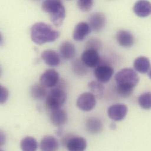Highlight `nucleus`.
I'll return each instance as SVG.
<instances>
[{
	"label": "nucleus",
	"instance_id": "obj_25",
	"mask_svg": "<svg viewBox=\"0 0 151 151\" xmlns=\"http://www.w3.org/2000/svg\"><path fill=\"white\" fill-rule=\"evenodd\" d=\"M73 68H74V71L76 73V74L79 76L85 75L88 72V69L86 68V66L83 64L82 60L75 61L73 64Z\"/></svg>",
	"mask_w": 151,
	"mask_h": 151
},
{
	"label": "nucleus",
	"instance_id": "obj_5",
	"mask_svg": "<svg viewBox=\"0 0 151 151\" xmlns=\"http://www.w3.org/2000/svg\"><path fill=\"white\" fill-rule=\"evenodd\" d=\"M96 102L95 96L91 92H84L78 97L76 105L79 109L88 112L95 108Z\"/></svg>",
	"mask_w": 151,
	"mask_h": 151
},
{
	"label": "nucleus",
	"instance_id": "obj_11",
	"mask_svg": "<svg viewBox=\"0 0 151 151\" xmlns=\"http://www.w3.org/2000/svg\"><path fill=\"white\" fill-rule=\"evenodd\" d=\"M68 151H85L87 142L85 138L81 137H73L65 142Z\"/></svg>",
	"mask_w": 151,
	"mask_h": 151
},
{
	"label": "nucleus",
	"instance_id": "obj_10",
	"mask_svg": "<svg viewBox=\"0 0 151 151\" xmlns=\"http://www.w3.org/2000/svg\"><path fill=\"white\" fill-rule=\"evenodd\" d=\"M114 70L107 65H98L94 71V74L98 81L106 83L109 81L114 74Z\"/></svg>",
	"mask_w": 151,
	"mask_h": 151
},
{
	"label": "nucleus",
	"instance_id": "obj_7",
	"mask_svg": "<svg viewBox=\"0 0 151 151\" xmlns=\"http://www.w3.org/2000/svg\"><path fill=\"white\" fill-rule=\"evenodd\" d=\"M81 60L86 67L94 68L98 66L100 62V57L96 50L87 48L82 53Z\"/></svg>",
	"mask_w": 151,
	"mask_h": 151
},
{
	"label": "nucleus",
	"instance_id": "obj_16",
	"mask_svg": "<svg viewBox=\"0 0 151 151\" xmlns=\"http://www.w3.org/2000/svg\"><path fill=\"white\" fill-rule=\"evenodd\" d=\"M41 58L46 64L51 67H57L60 63V58L58 53L52 50H47L41 54Z\"/></svg>",
	"mask_w": 151,
	"mask_h": 151
},
{
	"label": "nucleus",
	"instance_id": "obj_30",
	"mask_svg": "<svg viewBox=\"0 0 151 151\" xmlns=\"http://www.w3.org/2000/svg\"><path fill=\"white\" fill-rule=\"evenodd\" d=\"M148 76H149V77L150 78V79H151V69L150 70V71L148 73Z\"/></svg>",
	"mask_w": 151,
	"mask_h": 151
},
{
	"label": "nucleus",
	"instance_id": "obj_8",
	"mask_svg": "<svg viewBox=\"0 0 151 151\" xmlns=\"http://www.w3.org/2000/svg\"><path fill=\"white\" fill-rule=\"evenodd\" d=\"M60 79L58 73L54 70H48L44 73L40 77V83L45 88L55 86Z\"/></svg>",
	"mask_w": 151,
	"mask_h": 151
},
{
	"label": "nucleus",
	"instance_id": "obj_20",
	"mask_svg": "<svg viewBox=\"0 0 151 151\" xmlns=\"http://www.w3.org/2000/svg\"><path fill=\"white\" fill-rule=\"evenodd\" d=\"M86 128L91 134L100 133L103 129L101 121L96 118H89L86 122Z\"/></svg>",
	"mask_w": 151,
	"mask_h": 151
},
{
	"label": "nucleus",
	"instance_id": "obj_27",
	"mask_svg": "<svg viewBox=\"0 0 151 151\" xmlns=\"http://www.w3.org/2000/svg\"><path fill=\"white\" fill-rule=\"evenodd\" d=\"M93 1L92 0H79L77 2V5L79 9L83 12L89 11L92 7Z\"/></svg>",
	"mask_w": 151,
	"mask_h": 151
},
{
	"label": "nucleus",
	"instance_id": "obj_14",
	"mask_svg": "<svg viewBox=\"0 0 151 151\" xmlns=\"http://www.w3.org/2000/svg\"><path fill=\"white\" fill-rule=\"evenodd\" d=\"M50 118L51 123L54 125L58 127L65 125L68 120V116L66 112L61 109L51 111Z\"/></svg>",
	"mask_w": 151,
	"mask_h": 151
},
{
	"label": "nucleus",
	"instance_id": "obj_17",
	"mask_svg": "<svg viewBox=\"0 0 151 151\" xmlns=\"http://www.w3.org/2000/svg\"><path fill=\"white\" fill-rule=\"evenodd\" d=\"M58 148V141L54 137L45 136L41 141L40 148L41 151H57Z\"/></svg>",
	"mask_w": 151,
	"mask_h": 151
},
{
	"label": "nucleus",
	"instance_id": "obj_9",
	"mask_svg": "<svg viewBox=\"0 0 151 151\" xmlns=\"http://www.w3.org/2000/svg\"><path fill=\"white\" fill-rule=\"evenodd\" d=\"M89 25L92 29L96 32L101 31L106 24V18L102 12H94L89 17Z\"/></svg>",
	"mask_w": 151,
	"mask_h": 151
},
{
	"label": "nucleus",
	"instance_id": "obj_22",
	"mask_svg": "<svg viewBox=\"0 0 151 151\" xmlns=\"http://www.w3.org/2000/svg\"><path fill=\"white\" fill-rule=\"evenodd\" d=\"M30 93L31 96L37 100L44 99L47 95L45 88L41 84H35L32 85L30 89Z\"/></svg>",
	"mask_w": 151,
	"mask_h": 151
},
{
	"label": "nucleus",
	"instance_id": "obj_28",
	"mask_svg": "<svg viewBox=\"0 0 151 151\" xmlns=\"http://www.w3.org/2000/svg\"><path fill=\"white\" fill-rule=\"evenodd\" d=\"M9 96L8 90L4 86H0V102L1 104H4L8 99Z\"/></svg>",
	"mask_w": 151,
	"mask_h": 151
},
{
	"label": "nucleus",
	"instance_id": "obj_4",
	"mask_svg": "<svg viewBox=\"0 0 151 151\" xmlns=\"http://www.w3.org/2000/svg\"><path fill=\"white\" fill-rule=\"evenodd\" d=\"M67 98V93L62 88H53L47 96V108L51 111L59 109L65 104Z\"/></svg>",
	"mask_w": 151,
	"mask_h": 151
},
{
	"label": "nucleus",
	"instance_id": "obj_19",
	"mask_svg": "<svg viewBox=\"0 0 151 151\" xmlns=\"http://www.w3.org/2000/svg\"><path fill=\"white\" fill-rule=\"evenodd\" d=\"M134 67L137 71L141 74H146L149 71L151 67L150 61L147 57H139L134 61Z\"/></svg>",
	"mask_w": 151,
	"mask_h": 151
},
{
	"label": "nucleus",
	"instance_id": "obj_13",
	"mask_svg": "<svg viewBox=\"0 0 151 151\" xmlns=\"http://www.w3.org/2000/svg\"><path fill=\"white\" fill-rule=\"evenodd\" d=\"M116 38L119 44L125 48L131 47L134 43L132 34L126 30H119L116 34Z\"/></svg>",
	"mask_w": 151,
	"mask_h": 151
},
{
	"label": "nucleus",
	"instance_id": "obj_29",
	"mask_svg": "<svg viewBox=\"0 0 151 151\" xmlns=\"http://www.w3.org/2000/svg\"><path fill=\"white\" fill-rule=\"evenodd\" d=\"M88 48H91V49H94L97 51V48L100 47V42L96 40H91L89 41V42H88Z\"/></svg>",
	"mask_w": 151,
	"mask_h": 151
},
{
	"label": "nucleus",
	"instance_id": "obj_24",
	"mask_svg": "<svg viewBox=\"0 0 151 151\" xmlns=\"http://www.w3.org/2000/svg\"><path fill=\"white\" fill-rule=\"evenodd\" d=\"M140 106L146 110L151 109V92H147L141 94L138 98Z\"/></svg>",
	"mask_w": 151,
	"mask_h": 151
},
{
	"label": "nucleus",
	"instance_id": "obj_3",
	"mask_svg": "<svg viewBox=\"0 0 151 151\" xmlns=\"http://www.w3.org/2000/svg\"><path fill=\"white\" fill-rule=\"evenodd\" d=\"M118 85L134 88L139 81V76L133 69L124 68L118 71L115 76Z\"/></svg>",
	"mask_w": 151,
	"mask_h": 151
},
{
	"label": "nucleus",
	"instance_id": "obj_23",
	"mask_svg": "<svg viewBox=\"0 0 151 151\" xmlns=\"http://www.w3.org/2000/svg\"><path fill=\"white\" fill-rule=\"evenodd\" d=\"M89 89L91 91V93L98 98H101L104 92V86L99 81H91L88 83Z\"/></svg>",
	"mask_w": 151,
	"mask_h": 151
},
{
	"label": "nucleus",
	"instance_id": "obj_12",
	"mask_svg": "<svg viewBox=\"0 0 151 151\" xmlns=\"http://www.w3.org/2000/svg\"><path fill=\"white\" fill-rule=\"evenodd\" d=\"M92 29L88 23L81 22L76 24L74 32L73 38L76 41H82L91 32Z\"/></svg>",
	"mask_w": 151,
	"mask_h": 151
},
{
	"label": "nucleus",
	"instance_id": "obj_1",
	"mask_svg": "<svg viewBox=\"0 0 151 151\" xmlns=\"http://www.w3.org/2000/svg\"><path fill=\"white\" fill-rule=\"evenodd\" d=\"M32 41L38 45H42L47 42L55 41L60 37L59 31L54 29L51 26L45 22H37L30 29Z\"/></svg>",
	"mask_w": 151,
	"mask_h": 151
},
{
	"label": "nucleus",
	"instance_id": "obj_6",
	"mask_svg": "<svg viewBox=\"0 0 151 151\" xmlns=\"http://www.w3.org/2000/svg\"><path fill=\"white\" fill-rule=\"evenodd\" d=\"M128 107L122 104H116L110 106L108 109L109 118L114 121L123 120L128 114Z\"/></svg>",
	"mask_w": 151,
	"mask_h": 151
},
{
	"label": "nucleus",
	"instance_id": "obj_21",
	"mask_svg": "<svg viewBox=\"0 0 151 151\" xmlns=\"http://www.w3.org/2000/svg\"><path fill=\"white\" fill-rule=\"evenodd\" d=\"M38 147L37 140L31 137H25L20 142V148L22 151H37Z\"/></svg>",
	"mask_w": 151,
	"mask_h": 151
},
{
	"label": "nucleus",
	"instance_id": "obj_15",
	"mask_svg": "<svg viewBox=\"0 0 151 151\" xmlns=\"http://www.w3.org/2000/svg\"><path fill=\"white\" fill-rule=\"evenodd\" d=\"M135 14L140 17H147L151 14V3L148 1H138L133 8Z\"/></svg>",
	"mask_w": 151,
	"mask_h": 151
},
{
	"label": "nucleus",
	"instance_id": "obj_18",
	"mask_svg": "<svg viewBox=\"0 0 151 151\" xmlns=\"http://www.w3.org/2000/svg\"><path fill=\"white\" fill-rule=\"evenodd\" d=\"M59 50L62 57L65 60H70L76 55V47L70 41L62 42L60 45Z\"/></svg>",
	"mask_w": 151,
	"mask_h": 151
},
{
	"label": "nucleus",
	"instance_id": "obj_2",
	"mask_svg": "<svg viewBox=\"0 0 151 151\" xmlns=\"http://www.w3.org/2000/svg\"><path fill=\"white\" fill-rule=\"evenodd\" d=\"M42 9L43 11L50 14V20L54 25L60 27L63 24L66 16V11L64 6L60 1H45L42 4Z\"/></svg>",
	"mask_w": 151,
	"mask_h": 151
},
{
	"label": "nucleus",
	"instance_id": "obj_26",
	"mask_svg": "<svg viewBox=\"0 0 151 151\" xmlns=\"http://www.w3.org/2000/svg\"><path fill=\"white\" fill-rule=\"evenodd\" d=\"M116 91L119 96L124 98H127L132 95V93H133L134 88L117 85Z\"/></svg>",
	"mask_w": 151,
	"mask_h": 151
}]
</instances>
